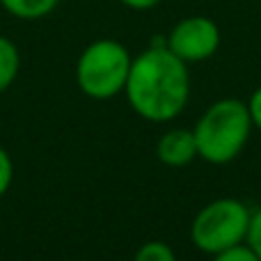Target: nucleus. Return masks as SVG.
<instances>
[{"label":"nucleus","mask_w":261,"mask_h":261,"mask_svg":"<svg viewBox=\"0 0 261 261\" xmlns=\"http://www.w3.org/2000/svg\"><path fill=\"white\" fill-rule=\"evenodd\" d=\"M128 103L142 119L167 122L186 108L190 96L188 64L165 44L149 46L133 58L124 87Z\"/></svg>","instance_id":"1"},{"label":"nucleus","mask_w":261,"mask_h":261,"mask_svg":"<svg viewBox=\"0 0 261 261\" xmlns=\"http://www.w3.org/2000/svg\"><path fill=\"white\" fill-rule=\"evenodd\" d=\"M250 130H252V117L248 103L239 99L216 101L213 106H208L193 128L199 158L213 165L231 163L243 151Z\"/></svg>","instance_id":"2"},{"label":"nucleus","mask_w":261,"mask_h":261,"mask_svg":"<svg viewBox=\"0 0 261 261\" xmlns=\"http://www.w3.org/2000/svg\"><path fill=\"white\" fill-rule=\"evenodd\" d=\"M126 46L115 39H96L81 53L76 62L78 87L92 99H110L124 92L130 71Z\"/></svg>","instance_id":"3"},{"label":"nucleus","mask_w":261,"mask_h":261,"mask_svg":"<svg viewBox=\"0 0 261 261\" xmlns=\"http://www.w3.org/2000/svg\"><path fill=\"white\" fill-rule=\"evenodd\" d=\"M250 218H252V211L241 199H216L195 216L193 227H190V239L197 250L206 254H218L222 250L245 243Z\"/></svg>","instance_id":"4"},{"label":"nucleus","mask_w":261,"mask_h":261,"mask_svg":"<svg viewBox=\"0 0 261 261\" xmlns=\"http://www.w3.org/2000/svg\"><path fill=\"white\" fill-rule=\"evenodd\" d=\"M165 46L179 60L188 62H202L216 55L220 46V28L208 16H188L181 18L172 28Z\"/></svg>","instance_id":"5"},{"label":"nucleus","mask_w":261,"mask_h":261,"mask_svg":"<svg viewBox=\"0 0 261 261\" xmlns=\"http://www.w3.org/2000/svg\"><path fill=\"white\" fill-rule=\"evenodd\" d=\"M158 161L165 163L170 167H184L188 163H193L199 156L197 140H195L193 130L186 128H172L158 140Z\"/></svg>","instance_id":"6"},{"label":"nucleus","mask_w":261,"mask_h":261,"mask_svg":"<svg viewBox=\"0 0 261 261\" xmlns=\"http://www.w3.org/2000/svg\"><path fill=\"white\" fill-rule=\"evenodd\" d=\"M21 71V53L9 37L0 35V94L12 87Z\"/></svg>","instance_id":"7"},{"label":"nucleus","mask_w":261,"mask_h":261,"mask_svg":"<svg viewBox=\"0 0 261 261\" xmlns=\"http://www.w3.org/2000/svg\"><path fill=\"white\" fill-rule=\"evenodd\" d=\"M60 0H0L5 9L12 16L23 18V21H37L44 18L58 7Z\"/></svg>","instance_id":"8"},{"label":"nucleus","mask_w":261,"mask_h":261,"mask_svg":"<svg viewBox=\"0 0 261 261\" xmlns=\"http://www.w3.org/2000/svg\"><path fill=\"white\" fill-rule=\"evenodd\" d=\"M133 261H176V257L167 243H163V241H149V243L140 245Z\"/></svg>","instance_id":"9"},{"label":"nucleus","mask_w":261,"mask_h":261,"mask_svg":"<svg viewBox=\"0 0 261 261\" xmlns=\"http://www.w3.org/2000/svg\"><path fill=\"white\" fill-rule=\"evenodd\" d=\"M213 257H216L213 261H261L248 243L245 245L241 243V245H234V248H229V250H222V252L213 254Z\"/></svg>","instance_id":"10"},{"label":"nucleus","mask_w":261,"mask_h":261,"mask_svg":"<svg viewBox=\"0 0 261 261\" xmlns=\"http://www.w3.org/2000/svg\"><path fill=\"white\" fill-rule=\"evenodd\" d=\"M245 243L254 250V254L261 259V208L252 213L250 218V229H248V236H245Z\"/></svg>","instance_id":"11"},{"label":"nucleus","mask_w":261,"mask_h":261,"mask_svg":"<svg viewBox=\"0 0 261 261\" xmlns=\"http://www.w3.org/2000/svg\"><path fill=\"white\" fill-rule=\"evenodd\" d=\"M12 179H14V163L9 158V153L0 147V197L9 190Z\"/></svg>","instance_id":"12"},{"label":"nucleus","mask_w":261,"mask_h":261,"mask_svg":"<svg viewBox=\"0 0 261 261\" xmlns=\"http://www.w3.org/2000/svg\"><path fill=\"white\" fill-rule=\"evenodd\" d=\"M248 110H250V117H252V126H257L261 130V87L252 92L248 101Z\"/></svg>","instance_id":"13"},{"label":"nucleus","mask_w":261,"mask_h":261,"mask_svg":"<svg viewBox=\"0 0 261 261\" xmlns=\"http://www.w3.org/2000/svg\"><path fill=\"white\" fill-rule=\"evenodd\" d=\"M122 5H126L130 9H138V12H144V9H151L156 5H161L163 0H119Z\"/></svg>","instance_id":"14"}]
</instances>
